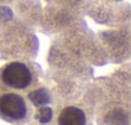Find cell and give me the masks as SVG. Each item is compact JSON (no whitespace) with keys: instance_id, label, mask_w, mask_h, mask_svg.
I'll list each match as a JSON object with an SVG mask.
<instances>
[{"instance_id":"7a4b0ae2","label":"cell","mask_w":131,"mask_h":125,"mask_svg":"<svg viewBox=\"0 0 131 125\" xmlns=\"http://www.w3.org/2000/svg\"><path fill=\"white\" fill-rule=\"evenodd\" d=\"M28 110L25 99L16 93H4L0 95V113L10 120H22Z\"/></svg>"},{"instance_id":"6da1fadb","label":"cell","mask_w":131,"mask_h":125,"mask_svg":"<svg viewBox=\"0 0 131 125\" xmlns=\"http://www.w3.org/2000/svg\"><path fill=\"white\" fill-rule=\"evenodd\" d=\"M36 75L34 63L23 59H14L0 69V81L12 89H27L32 85Z\"/></svg>"},{"instance_id":"3957f363","label":"cell","mask_w":131,"mask_h":125,"mask_svg":"<svg viewBox=\"0 0 131 125\" xmlns=\"http://www.w3.org/2000/svg\"><path fill=\"white\" fill-rule=\"evenodd\" d=\"M58 125H86V115L81 108L68 106L60 111Z\"/></svg>"},{"instance_id":"8992f818","label":"cell","mask_w":131,"mask_h":125,"mask_svg":"<svg viewBox=\"0 0 131 125\" xmlns=\"http://www.w3.org/2000/svg\"><path fill=\"white\" fill-rule=\"evenodd\" d=\"M19 2H23V0H0V4H14Z\"/></svg>"},{"instance_id":"5b68a950","label":"cell","mask_w":131,"mask_h":125,"mask_svg":"<svg viewBox=\"0 0 131 125\" xmlns=\"http://www.w3.org/2000/svg\"><path fill=\"white\" fill-rule=\"evenodd\" d=\"M51 116H53V112H51V110L49 107H41L39 110V112H37V120L40 122H42V124L49 122Z\"/></svg>"},{"instance_id":"277c9868","label":"cell","mask_w":131,"mask_h":125,"mask_svg":"<svg viewBox=\"0 0 131 125\" xmlns=\"http://www.w3.org/2000/svg\"><path fill=\"white\" fill-rule=\"evenodd\" d=\"M28 99H30L35 106H42V104L49 103L50 95H49V93H48L45 89L40 88V89L32 90V92L28 94Z\"/></svg>"}]
</instances>
